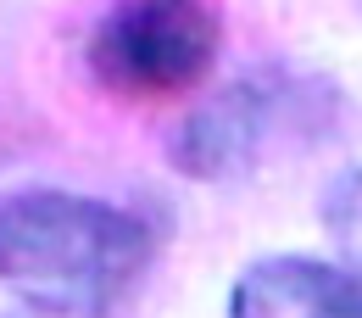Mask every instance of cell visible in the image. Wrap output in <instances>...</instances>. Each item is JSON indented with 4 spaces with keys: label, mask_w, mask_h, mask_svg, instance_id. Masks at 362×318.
Returning a JSON list of instances; mask_svg holds the SVG:
<instances>
[{
    "label": "cell",
    "mask_w": 362,
    "mask_h": 318,
    "mask_svg": "<svg viewBox=\"0 0 362 318\" xmlns=\"http://www.w3.org/2000/svg\"><path fill=\"white\" fill-rule=\"evenodd\" d=\"M323 229H329L340 263L362 279V168L334 179V190L323 195Z\"/></svg>",
    "instance_id": "5b68a950"
},
{
    "label": "cell",
    "mask_w": 362,
    "mask_h": 318,
    "mask_svg": "<svg viewBox=\"0 0 362 318\" xmlns=\"http://www.w3.org/2000/svg\"><path fill=\"white\" fill-rule=\"evenodd\" d=\"M284 123V84L279 79H240L218 90L201 112H189L173 135V168L184 179H234L245 174L262 145Z\"/></svg>",
    "instance_id": "3957f363"
},
{
    "label": "cell",
    "mask_w": 362,
    "mask_h": 318,
    "mask_svg": "<svg viewBox=\"0 0 362 318\" xmlns=\"http://www.w3.org/2000/svg\"><path fill=\"white\" fill-rule=\"evenodd\" d=\"M156 257V224L73 190H17L0 207V273L45 318H112Z\"/></svg>",
    "instance_id": "6da1fadb"
},
{
    "label": "cell",
    "mask_w": 362,
    "mask_h": 318,
    "mask_svg": "<svg viewBox=\"0 0 362 318\" xmlns=\"http://www.w3.org/2000/svg\"><path fill=\"white\" fill-rule=\"evenodd\" d=\"M223 45L212 0H117L95 23L84 62L95 84L129 101H168L195 90Z\"/></svg>",
    "instance_id": "7a4b0ae2"
},
{
    "label": "cell",
    "mask_w": 362,
    "mask_h": 318,
    "mask_svg": "<svg viewBox=\"0 0 362 318\" xmlns=\"http://www.w3.org/2000/svg\"><path fill=\"white\" fill-rule=\"evenodd\" d=\"M228 318H362V279L323 257H262L234 279Z\"/></svg>",
    "instance_id": "277c9868"
}]
</instances>
